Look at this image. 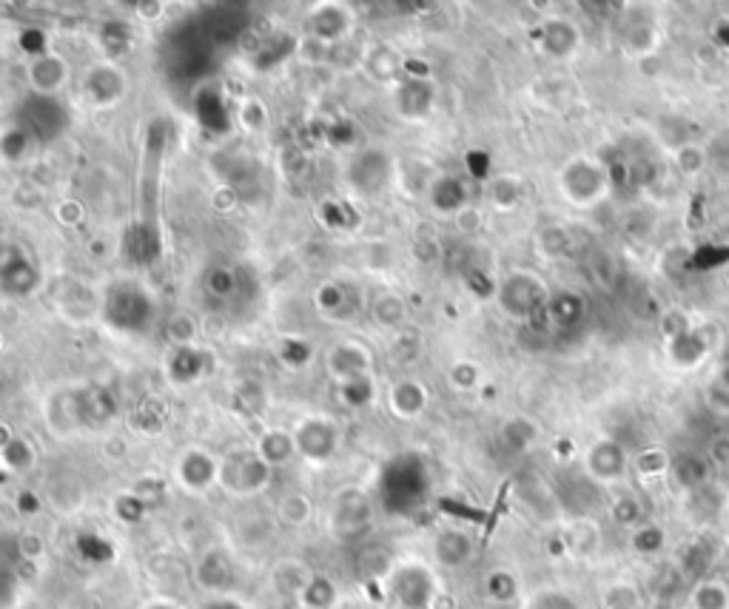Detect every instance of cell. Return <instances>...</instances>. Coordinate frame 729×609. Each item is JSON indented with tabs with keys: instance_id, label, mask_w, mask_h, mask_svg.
<instances>
[{
	"instance_id": "41",
	"label": "cell",
	"mask_w": 729,
	"mask_h": 609,
	"mask_svg": "<svg viewBox=\"0 0 729 609\" xmlns=\"http://www.w3.org/2000/svg\"><path fill=\"white\" fill-rule=\"evenodd\" d=\"M707 462L712 467H729V433L712 436V442L707 444Z\"/></svg>"
},
{
	"instance_id": "40",
	"label": "cell",
	"mask_w": 729,
	"mask_h": 609,
	"mask_svg": "<svg viewBox=\"0 0 729 609\" xmlns=\"http://www.w3.org/2000/svg\"><path fill=\"white\" fill-rule=\"evenodd\" d=\"M194 333H197V325H194L191 316L177 314L169 322V339H174V342L183 345V348H188V342L194 339Z\"/></svg>"
},
{
	"instance_id": "8",
	"label": "cell",
	"mask_w": 729,
	"mask_h": 609,
	"mask_svg": "<svg viewBox=\"0 0 729 609\" xmlns=\"http://www.w3.org/2000/svg\"><path fill=\"white\" fill-rule=\"evenodd\" d=\"M177 476H180V484L191 493H206L214 484H220V462L206 450L194 447L177 464Z\"/></svg>"
},
{
	"instance_id": "7",
	"label": "cell",
	"mask_w": 729,
	"mask_h": 609,
	"mask_svg": "<svg viewBox=\"0 0 729 609\" xmlns=\"http://www.w3.org/2000/svg\"><path fill=\"white\" fill-rule=\"evenodd\" d=\"M393 595L405 609H425L433 601V578L419 564H405L393 573Z\"/></svg>"
},
{
	"instance_id": "34",
	"label": "cell",
	"mask_w": 729,
	"mask_h": 609,
	"mask_svg": "<svg viewBox=\"0 0 729 609\" xmlns=\"http://www.w3.org/2000/svg\"><path fill=\"white\" fill-rule=\"evenodd\" d=\"M280 518L291 527H302L308 518H311V501L305 499L302 493H291L280 501Z\"/></svg>"
},
{
	"instance_id": "18",
	"label": "cell",
	"mask_w": 729,
	"mask_h": 609,
	"mask_svg": "<svg viewBox=\"0 0 729 609\" xmlns=\"http://www.w3.org/2000/svg\"><path fill=\"white\" fill-rule=\"evenodd\" d=\"M570 248H573V234H570V228L567 225H561V222H547L542 231L536 234V251H539V257L547 259V262H559L570 254Z\"/></svg>"
},
{
	"instance_id": "17",
	"label": "cell",
	"mask_w": 729,
	"mask_h": 609,
	"mask_svg": "<svg viewBox=\"0 0 729 609\" xmlns=\"http://www.w3.org/2000/svg\"><path fill=\"white\" fill-rule=\"evenodd\" d=\"M587 311V302H584V296L576 294V291H559V294H550L547 299V308H544V314L550 322H556L559 328H570V325H576L581 316Z\"/></svg>"
},
{
	"instance_id": "13",
	"label": "cell",
	"mask_w": 729,
	"mask_h": 609,
	"mask_svg": "<svg viewBox=\"0 0 729 609\" xmlns=\"http://www.w3.org/2000/svg\"><path fill=\"white\" fill-rule=\"evenodd\" d=\"M66 77H69V69L55 55H38L29 63V83L40 97H52V94L60 92Z\"/></svg>"
},
{
	"instance_id": "26",
	"label": "cell",
	"mask_w": 729,
	"mask_h": 609,
	"mask_svg": "<svg viewBox=\"0 0 729 609\" xmlns=\"http://www.w3.org/2000/svg\"><path fill=\"white\" fill-rule=\"evenodd\" d=\"M692 609H729V587L718 578H707L692 590Z\"/></svg>"
},
{
	"instance_id": "12",
	"label": "cell",
	"mask_w": 729,
	"mask_h": 609,
	"mask_svg": "<svg viewBox=\"0 0 729 609\" xmlns=\"http://www.w3.org/2000/svg\"><path fill=\"white\" fill-rule=\"evenodd\" d=\"M433 100H436V89L430 86V80H405L396 89V109L408 120H422L433 111Z\"/></svg>"
},
{
	"instance_id": "22",
	"label": "cell",
	"mask_w": 729,
	"mask_h": 609,
	"mask_svg": "<svg viewBox=\"0 0 729 609\" xmlns=\"http://www.w3.org/2000/svg\"><path fill=\"white\" fill-rule=\"evenodd\" d=\"M371 316H374V322L379 325V328L396 331V328L405 322V316H408L405 299H402L399 294H393V291H385V294H379L374 299V305H371Z\"/></svg>"
},
{
	"instance_id": "37",
	"label": "cell",
	"mask_w": 729,
	"mask_h": 609,
	"mask_svg": "<svg viewBox=\"0 0 729 609\" xmlns=\"http://www.w3.org/2000/svg\"><path fill=\"white\" fill-rule=\"evenodd\" d=\"M633 547L644 555L658 553L664 547V533L658 527H653V524H644V527H638L636 536H633Z\"/></svg>"
},
{
	"instance_id": "31",
	"label": "cell",
	"mask_w": 729,
	"mask_h": 609,
	"mask_svg": "<svg viewBox=\"0 0 729 609\" xmlns=\"http://www.w3.org/2000/svg\"><path fill=\"white\" fill-rule=\"evenodd\" d=\"M200 567H206V570H214V573L200 575V581H203V587H206V590L223 592L225 587H228V578H231V573H228V558H225L223 553L206 555V558L200 561Z\"/></svg>"
},
{
	"instance_id": "42",
	"label": "cell",
	"mask_w": 729,
	"mask_h": 609,
	"mask_svg": "<svg viewBox=\"0 0 729 609\" xmlns=\"http://www.w3.org/2000/svg\"><path fill=\"white\" fill-rule=\"evenodd\" d=\"M453 220H456V228H459L462 234H476V231L482 228V211L473 208V205H468V208H462Z\"/></svg>"
},
{
	"instance_id": "24",
	"label": "cell",
	"mask_w": 729,
	"mask_h": 609,
	"mask_svg": "<svg viewBox=\"0 0 729 609\" xmlns=\"http://www.w3.org/2000/svg\"><path fill=\"white\" fill-rule=\"evenodd\" d=\"M633 464H636V473L641 479H661L673 470V459H670L667 447H661V444H650V447L638 450Z\"/></svg>"
},
{
	"instance_id": "14",
	"label": "cell",
	"mask_w": 729,
	"mask_h": 609,
	"mask_svg": "<svg viewBox=\"0 0 729 609\" xmlns=\"http://www.w3.org/2000/svg\"><path fill=\"white\" fill-rule=\"evenodd\" d=\"M388 402H391L393 416L416 419L428 407V388L422 382H416V379H402V382H396L391 388Z\"/></svg>"
},
{
	"instance_id": "11",
	"label": "cell",
	"mask_w": 729,
	"mask_h": 609,
	"mask_svg": "<svg viewBox=\"0 0 729 609\" xmlns=\"http://www.w3.org/2000/svg\"><path fill=\"white\" fill-rule=\"evenodd\" d=\"M328 373L337 379L339 385H351V382H359V379H371L368 376V353L362 351L359 345H337L334 351L328 353Z\"/></svg>"
},
{
	"instance_id": "38",
	"label": "cell",
	"mask_w": 729,
	"mask_h": 609,
	"mask_svg": "<svg viewBox=\"0 0 729 609\" xmlns=\"http://www.w3.org/2000/svg\"><path fill=\"white\" fill-rule=\"evenodd\" d=\"M613 518L624 527H636L638 518H641V504H638L636 496H618L613 501Z\"/></svg>"
},
{
	"instance_id": "35",
	"label": "cell",
	"mask_w": 729,
	"mask_h": 609,
	"mask_svg": "<svg viewBox=\"0 0 729 609\" xmlns=\"http://www.w3.org/2000/svg\"><path fill=\"white\" fill-rule=\"evenodd\" d=\"M450 385L456 390H473L482 385V368L476 365V362H470V359H459L448 373Z\"/></svg>"
},
{
	"instance_id": "6",
	"label": "cell",
	"mask_w": 729,
	"mask_h": 609,
	"mask_svg": "<svg viewBox=\"0 0 729 609\" xmlns=\"http://www.w3.org/2000/svg\"><path fill=\"white\" fill-rule=\"evenodd\" d=\"M536 43H539V52L544 57H550V60H570V57L579 52L581 29L576 26V20L561 18V15H547L539 23Z\"/></svg>"
},
{
	"instance_id": "33",
	"label": "cell",
	"mask_w": 729,
	"mask_h": 609,
	"mask_svg": "<svg viewBox=\"0 0 729 609\" xmlns=\"http://www.w3.org/2000/svg\"><path fill=\"white\" fill-rule=\"evenodd\" d=\"M658 331L664 336V342H675V339H681V336H687L692 331L690 316L684 314V311H678V308L661 311V316H658Z\"/></svg>"
},
{
	"instance_id": "1",
	"label": "cell",
	"mask_w": 729,
	"mask_h": 609,
	"mask_svg": "<svg viewBox=\"0 0 729 609\" xmlns=\"http://www.w3.org/2000/svg\"><path fill=\"white\" fill-rule=\"evenodd\" d=\"M610 188V168L604 166L596 157L576 154L570 157L559 171V191L561 197L576 208H590L599 200H604Z\"/></svg>"
},
{
	"instance_id": "9",
	"label": "cell",
	"mask_w": 729,
	"mask_h": 609,
	"mask_svg": "<svg viewBox=\"0 0 729 609\" xmlns=\"http://www.w3.org/2000/svg\"><path fill=\"white\" fill-rule=\"evenodd\" d=\"M294 444L308 462H328L337 450V430L331 422H322V419H308L302 422V427L294 433Z\"/></svg>"
},
{
	"instance_id": "46",
	"label": "cell",
	"mask_w": 729,
	"mask_h": 609,
	"mask_svg": "<svg viewBox=\"0 0 729 609\" xmlns=\"http://www.w3.org/2000/svg\"><path fill=\"white\" fill-rule=\"evenodd\" d=\"M300 609H311V607H300Z\"/></svg>"
},
{
	"instance_id": "21",
	"label": "cell",
	"mask_w": 729,
	"mask_h": 609,
	"mask_svg": "<svg viewBox=\"0 0 729 609\" xmlns=\"http://www.w3.org/2000/svg\"><path fill=\"white\" fill-rule=\"evenodd\" d=\"M351 23H354V18L342 6H325L319 15L311 18V32L319 40H339L342 35H348Z\"/></svg>"
},
{
	"instance_id": "23",
	"label": "cell",
	"mask_w": 729,
	"mask_h": 609,
	"mask_svg": "<svg viewBox=\"0 0 729 609\" xmlns=\"http://www.w3.org/2000/svg\"><path fill=\"white\" fill-rule=\"evenodd\" d=\"M710 467L712 464L707 462V456H684L681 462L673 464V473L678 484L684 487V490H701V487H707V481H710Z\"/></svg>"
},
{
	"instance_id": "29",
	"label": "cell",
	"mask_w": 729,
	"mask_h": 609,
	"mask_svg": "<svg viewBox=\"0 0 729 609\" xmlns=\"http://www.w3.org/2000/svg\"><path fill=\"white\" fill-rule=\"evenodd\" d=\"M302 598V607H311V609H331L334 607V601H337V590H334V584L331 581H325V578H311V584L305 587V592L300 595Z\"/></svg>"
},
{
	"instance_id": "28",
	"label": "cell",
	"mask_w": 729,
	"mask_h": 609,
	"mask_svg": "<svg viewBox=\"0 0 729 609\" xmlns=\"http://www.w3.org/2000/svg\"><path fill=\"white\" fill-rule=\"evenodd\" d=\"M587 271H590V277H593V282H596L599 288L610 291L618 279V259L613 257V254H607V251H596V254L590 257Z\"/></svg>"
},
{
	"instance_id": "36",
	"label": "cell",
	"mask_w": 729,
	"mask_h": 609,
	"mask_svg": "<svg viewBox=\"0 0 729 609\" xmlns=\"http://www.w3.org/2000/svg\"><path fill=\"white\" fill-rule=\"evenodd\" d=\"M3 459H6V464L12 470L23 473V470H29L35 464V450L26 442H20V439H9V442L3 444Z\"/></svg>"
},
{
	"instance_id": "30",
	"label": "cell",
	"mask_w": 729,
	"mask_h": 609,
	"mask_svg": "<svg viewBox=\"0 0 729 609\" xmlns=\"http://www.w3.org/2000/svg\"><path fill=\"white\" fill-rule=\"evenodd\" d=\"M567 544H570L573 553L579 555L596 553V550H599V530H596V524H590V521H576V524L570 527Z\"/></svg>"
},
{
	"instance_id": "25",
	"label": "cell",
	"mask_w": 729,
	"mask_h": 609,
	"mask_svg": "<svg viewBox=\"0 0 729 609\" xmlns=\"http://www.w3.org/2000/svg\"><path fill=\"white\" fill-rule=\"evenodd\" d=\"M487 197H490V203L496 205L499 211H513V208L524 200L522 180L513 177V174H502V177H496V180L490 183Z\"/></svg>"
},
{
	"instance_id": "19",
	"label": "cell",
	"mask_w": 729,
	"mask_h": 609,
	"mask_svg": "<svg viewBox=\"0 0 729 609\" xmlns=\"http://www.w3.org/2000/svg\"><path fill=\"white\" fill-rule=\"evenodd\" d=\"M89 92L97 106H114L123 92H126V83H123V74L114 72L112 66H100L89 74Z\"/></svg>"
},
{
	"instance_id": "15",
	"label": "cell",
	"mask_w": 729,
	"mask_h": 609,
	"mask_svg": "<svg viewBox=\"0 0 729 609\" xmlns=\"http://www.w3.org/2000/svg\"><path fill=\"white\" fill-rule=\"evenodd\" d=\"M710 351H712V339L707 336V331H701V328H692L687 336H681V339H675V342H667L670 359H673L675 365H681V368H695V365H698Z\"/></svg>"
},
{
	"instance_id": "39",
	"label": "cell",
	"mask_w": 729,
	"mask_h": 609,
	"mask_svg": "<svg viewBox=\"0 0 729 609\" xmlns=\"http://www.w3.org/2000/svg\"><path fill=\"white\" fill-rule=\"evenodd\" d=\"M487 592L496 601H510L516 595V578L505 573V570H496V573L487 578Z\"/></svg>"
},
{
	"instance_id": "44",
	"label": "cell",
	"mask_w": 729,
	"mask_h": 609,
	"mask_svg": "<svg viewBox=\"0 0 729 609\" xmlns=\"http://www.w3.org/2000/svg\"><path fill=\"white\" fill-rule=\"evenodd\" d=\"M206 609H248L243 601H234V598H214Z\"/></svg>"
},
{
	"instance_id": "32",
	"label": "cell",
	"mask_w": 729,
	"mask_h": 609,
	"mask_svg": "<svg viewBox=\"0 0 729 609\" xmlns=\"http://www.w3.org/2000/svg\"><path fill=\"white\" fill-rule=\"evenodd\" d=\"M704 405L715 416H729V376H715L707 382Z\"/></svg>"
},
{
	"instance_id": "3",
	"label": "cell",
	"mask_w": 729,
	"mask_h": 609,
	"mask_svg": "<svg viewBox=\"0 0 729 609\" xmlns=\"http://www.w3.org/2000/svg\"><path fill=\"white\" fill-rule=\"evenodd\" d=\"M271 479V467L262 462L257 450L231 453L220 462V484L234 496H254Z\"/></svg>"
},
{
	"instance_id": "5",
	"label": "cell",
	"mask_w": 729,
	"mask_h": 609,
	"mask_svg": "<svg viewBox=\"0 0 729 609\" xmlns=\"http://www.w3.org/2000/svg\"><path fill=\"white\" fill-rule=\"evenodd\" d=\"M584 470L587 476L599 484H616L627 476L630 470V456L627 450L616 442V439H607L601 436L596 442L587 447L584 453Z\"/></svg>"
},
{
	"instance_id": "43",
	"label": "cell",
	"mask_w": 729,
	"mask_h": 609,
	"mask_svg": "<svg viewBox=\"0 0 729 609\" xmlns=\"http://www.w3.org/2000/svg\"><path fill=\"white\" fill-rule=\"evenodd\" d=\"M710 43L718 52H729V15H721V18L712 20Z\"/></svg>"
},
{
	"instance_id": "2",
	"label": "cell",
	"mask_w": 729,
	"mask_h": 609,
	"mask_svg": "<svg viewBox=\"0 0 729 609\" xmlns=\"http://www.w3.org/2000/svg\"><path fill=\"white\" fill-rule=\"evenodd\" d=\"M547 299L550 291L533 271H510L496 291V305L502 308V314L516 322H530L544 314Z\"/></svg>"
},
{
	"instance_id": "4",
	"label": "cell",
	"mask_w": 729,
	"mask_h": 609,
	"mask_svg": "<svg viewBox=\"0 0 729 609\" xmlns=\"http://www.w3.org/2000/svg\"><path fill=\"white\" fill-rule=\"evenodd\" d=\"M106 316L120 331H143L151 322V299L134 282H117L109 291Z\"/></svg>"
},
{
	"instance_id": "20",
	"label": "cell",
	"mask_w": 729,
	"mask_h": 609,
	"mask_svg": "<svg viewBox=\"0 0 729 609\" xmlns=\"http://www.w3.org/2000/svg\"><path fill=\"white\" fill-rule=\"evenodd\" d=\"M294 450H297L294 436H291V433H285V430H268V433H265V436L260 439V444H257L260 459L268 464L271 470L288 462V459L294 456Z\"/></svg>"
},
{
	"instance_id": "10",
	"label": "cell",
	"mask_w": 729,
	"mask_h": 609,
	"mask_svg": "<svg viewBox=\"0 0 729 609\" xmlns=\"http://www.w3.org/2000/svg\"><path fill=\"white\" fill-rule=\"evenodd\" d=\"M430 205L439 211V214H448V217H456L462 208L470 205V191L468 183L456 174H439L433 177V183L428 188Z\"/></svg>"
},
{
	"instance_id": "16",
	"label": "cell",
	"mask_w": 729,
	"mask_h": 609,
	"mask_svg": "<svg viewBox=\"0 0 729 609\" xmlns=\"http://www.w3.org/2000/svg\"><path fill=\"white\" fill-rule=\"evenodd\" d=\"M433 553L445 567H462L473 555V541L465 530H442L433 541Z\"/></svg>"
},
{
	"instance_id": "27",
	"label": "cell",
	"mask_w": 729,
	"mask_h": 609,
	"mask_svg": "<svg viewBox=\"0 0 729 609\" xmlns=\"http://www.w3.org/2000/svg\"><path fill=\"white\" fill-rule=\"evenodd\" d=\"M673 163L678 174L695 177L707 168V148L698 146V143H681V146H675Z\"/></svg>"
},
{
	"instance_id": "45",
	"label": "cell",
	"mask_w": 729,
	"mask_h": 609,
	"mask_svg": "<svg viewBox=\"0 0 729 609\" xmlns=\"http://www.w3.org/2000/svg\"><path fill=\"white\" fill-rule=\"evenodd\" d=\"M149 609H174V607H171V604H154V607Z\"/></svg>"
},
{
	"instance_id": "47",
	"label": "cell",
	"mask_w": 729,
	"mask_h": 609,
	"mask_svg": "<svg viewBox=\"0 0 729 609\" xmlns=\"http://www.w3.org/2000/svg\"><path fill=\"white\" fill-rule=\"evenodd\" d=\"M727 376H729V373H727Z\"/></svg>"
}]
</instances>
